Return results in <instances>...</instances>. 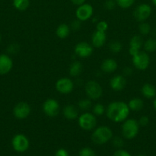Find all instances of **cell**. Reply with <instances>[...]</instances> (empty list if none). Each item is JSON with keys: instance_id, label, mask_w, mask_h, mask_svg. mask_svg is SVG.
I'll list each match as a JSON object with an SVG mask.
<instances>
[{"instance_id": "cell-1", "label": "cell", "mask_w": 156, "mask_h": 156, "mask_svg": "<svg viewBox=\"0 0 156 156\" xmlns=\"http://www.w3.org/2000/svg\"><path fill=\"white\" fill-rule=\"evenodd\" d=\"M129 114V108L123 101L110 103L106 108V115L112 121L119 123L126 120Z\"/></svg>"}, {"instance_id": "cell-2", "label": "cell", "mask_w": 156, "mask_h": 156, "mask_svg": "<svg viewBox=\"0 0 156 156\" xmlns=\"http://www.w3.org/2000/svg\"><path fill=\"white\" fill-rule=\"evenodd\" d=\"M113 138V132L108 126H102L96 128L92 134V141L96 145L106 143Z\"/></svg>"}, {"instance_id": "cell-3", "label": "cell", "mask_w": 156, "mask_h": 156, "mask_svg": "<svg viewBox=\"0 0 156 156\" xmlns=\"http://www.w3.org/2000/svg\"><path fill=\"white\" fill-rule=\"evenodd\" d=\"M139 130V124L134 119H129L124 122L122 126V133L124 138L132 140L137 136Z\"/></svg>"}, {"instance_id": "cell-4", "label": "cell", "mask_w": 156, "mask_h": 156, "mask_svg": "<svg viewBox=\"0 0 156 156\" xmlns=\"http://www.w3.org/2000/svg\"><path fill=\"white\" fill-rule=\"evenodd\" d=\"M29 140L23 134H17L12 138V146L17 152H24L29 148Z\"/></svg>"}, {"instance_id": "cell-5", "label": "cell", "mask_w": 156, "mask_h": 156, "mask_svg": "<svg viewBox=\"0 0 156 156\" xmlns=\"http://www.w3.org/2000/svg\"><path fill=\"white\" fill-rule=\"evenodd\" d=\"M85 91L90 99L96 100L102 94V88L96 81H89L85 85Z\"/></svg>"}, {"instance_id": "cell-6", "label": "cell", "mask_w": 156, "mask_h": 156, "mask_svg": "<svg viewBox=\"0 0 156 156\" xmlns=\"http://www.w3.org/2000/svg\"><path fill=\"white\" fill-rule=\"evenodd\" d=\"M78 123L81 129L84 130H91L96 125V119L94 114L90 113H85L80 116Z\"/></svg>"}, {"instance_id": "cell-7", "label": "cell", "mask_w": 156, "mask_h": 156, "mask_svg": "<svg viewBox=\"0 0 156 156\" xmlns=\"http://www.w3.org/2000/svg\"><path fill=\"white\" fill-rule=\"evenodd\" d=\"M43 111L48 117H56L60 111L59 103L55 99H47L43 104Z\"/></svg>"}, {"instance_id": "cell-8", "label": "cell", "mask_w": 156, "mask_h": 156, "mask_svg": "<svg viewBox=\"0 0 156 156\" xmlns=\"http://www.w3.org/2000/svg\"><path fill=\"white\" fill-rule=\"evenodd\" d=\"M133 65L136 68L140 70H145L149 66V56L145 52L139 51L137 54L132 56Z\"/></svg>"}, {"instance_id": "cell-9", "label": "cell", "mask_w": 156, "mask_h": 156, "mask_svg": "<svg viewBox=\"0 0 156 156\" xmlns=\"http://www.w3.org/2000/svg\"><path fill=\"white\" fill-rule=\"evenodd\" d=\"M151 13V9L148 4H141L136 8L134 11V17L138 21H145L149 18Z\"/></svg>"}, {"instance_id": "cell-10", "label": "cell", "mask_w": 156, "mask_h": 156, "mask_svg": "<svg viewBox=\"0 0 156 156\" xmlns=\"http://www.w3.org/2000/svg\"><path fill=\"white\" fill-rule=\"evenodd\" d=\"M31 113V107L25 102H19L13 109V114L16 118L24 119L29 116Z\"/></svg>"}, {"instance_id": "cell-11", "label": "cell", "mask_w": 156, "mask_h": 156, "mask_svg": "<svg viewBox=\"0 0 156 156\" xmlns=\"http://www.w3.org/2000/svg\"><path fill=\"white\" fill-rule=\"evenodd\" d=\"M93 7L90 4H82L79 5L76 11V16L79 21H87L92 16Z\"/></svg>"}, {"instance_id": "cell-12", "label": "cell", "mask_w": 156, "mask_h": 156, "mask_svg": "<svg viewBox=\"0 0 156 156\" xmlns=\"http://www.w3.org/2000/svg\"><path fill=\"white\" fill-rule=\"evenodd\" d=\"M73 83L68 78H61L56 82V89L62 94H68L73 91Z\"/></svg>"}, {"instance_id": "cell-13", "label": "cell", "mask_w": 156, "mask_h": 156, "mask_svg": "<svg viewBox=\"0 0 156 156\" xmlns=\"http://www.w3.org/2000/svg\"><path fill=\"white\" fill-rule=\"evenodd\" d=\"M74 52L80 57H88L93 53V47L87 42H80L75 47Z\"/></svg>"}, {"instance_id": "cell-14", "label": "cell", "mask_w": 156, "mask_h": 156, "mask_svg": "<svg viewBox=\"0 0 156 156\" xmlns=\"http://www.w3.org/2000/svg\"><path fill=\"white\" fill-rule=\"evenodd\" d=\"M13 62L10 56L6 54L0 55V75H6L12 70Z\"/></svg>"}, {"instance_id": "cell-15", "label": "cell", "mask_w": 156, "mask_h": 156, "mask_svg": "<svg viewBox=\"0 0 156 156\" xmlns=\"http://www.w3.org/2000/svg\"><path fill=\"white\" fill-rule=\"evenodd\" d=\"M142 44H143V41H142V37L139 35H135L132 37L129 43V53L132 56H135L140 51Z\"/></svg>"}, {"instance_id": "cell-16", "label": "cell", "mask_w": 156, "mask_h": 156, "mask_svg": "<svg viewBox=\"0 0 156 156\" xmlns=\"http://www.w3.org/2000/svg\"><path fill=\"white\" fill-rule=\"evenodd\" d=\"M106 41V32L99 31V30H96L93 34V36H92V44H93V47H96V48H99V47H102L104 45Z\"/></svg>"}, {"instance_id": "cell-17", "label": "cell", "mask_w": 156, "mask_h": 156, "mask_svg": "<svg viewBox=\"0 0 156 156\" xmlns=\"http://www.w3.org/2000/svg\"><path fill=\"white\" fill-rule=\"evenodd\" d=\"M126 85V80L122 76L118 75L110 80V86L114 91H122Z\"/></svg>"}, {"instance_id": "cell-18", "label": "cell", "mask_w": 156, "mask_h": 156, "mask_svg": "<svg viewBox=\"0 0 156 156\" xmlns=\"http://www.w3.org/2000/svg\"><path fill=\"white\" fill-rule=\"evenodd\" d=\"M117 62L113 59H106L101 64V69L106 73H112L117 69Z\"/></svg>"}, {"instance_id": "cell-19", "label": "cell", "mask_w": 156, "mask_h": 156, "mask_svg": "<svg viewBox=\"0 0 156 156\" xmlns=\"http://www.w3.org/2000/svg\"><path fill=\"white\" fill-rule=\"evenodd\" d=\"M63 114L68 120H74L78 117V110L73 105H67L64 108Z\"/></svg>"}, {"instance_id": "cell-20", "label": "cell", "mask_w": 156, "mask_h": 156, "mask_svg": "<svg viewBox=\"0 0 156 156\" xmlns=\"http://www.w3.org/2000/svg\"><path fill=\"white\" fill-rule=\"evenodd\" d=\"M142 93L147 98H152L156 96V88L151 84H145L142 88Z\"/></svg>"}, {"instance_id": "cell-21", "label": "cell", "mask_w": 156, "mask_h": 156, "mask_svg": "<svg viewBox=\"0 0 156 156\" xmlns=\"http://www.w3.org/2000/svg\"><path fill=\"white\" fill-rule=\"evenodd\" d=\"M70 30L68 25L66 24H61L57 28L56 34L59 38L64 39L68 37V35L70 34Z\"/></svg>"}, {"instance_id": "cell-22", "label": "cell", "mask_w": 156, "mask_h": 156, "mask_svg": "<svg viewBox=\"0 0 156 156\" xmlns=\"http://www.w3.org/2000/svg\"><path fill=\"white\" fill-rule=\"evenodd\" d=\"M128 106L129 108V110H132V111H141L144 107L143 101L140 98H133L129 101Z\"/></svg>"}, {"instance_id": "cell-23", "label": "cell", "mask_w": 156, "mask_h": 156, "mask_svg": "<svg viewBox=\"0 0 156 156\" xmlns=\"http://www.w3.org/2000/svg\"><path fill=\"white\" fill-rule=\"evenodd\" d=\"M82 69L83 66L80 62H77V61L73 62L70 66V70H69L70 71V75L71 76H73V77L78 76L80 74L81 72H82Z\"/></svg>"}, {"instance_id": "cell-24", "label": "cell", "mask_w": 156, "mask_h": 156, "mask_svg": "<svg viewBox=\"0 0 156 156\" xmlns=\"http://www.w3.org/2000/svg\"><path fill=\"white\" fill-rule=\"evenodd\" d=\"M30 5L29 0H13V5L17 10L25 11Z\"/></svg>"}, {"instance_id": "cell-25", "label": "cell", "mask_w": 156, "mask_h": 156, "mask_svg": "<svg viewBox=\"0 0 156 156\" xmlns=\"http://www.w3.org/2000/svg\"><path fill=\"white\" fill-rule=\"evenodd\" d=\"M144 48L147 52H154L156 50V39L154 38H149L146 41L144 44Z\"/></svg>"}, {"instance_id": "cell-26", "label": "cell", "mask_w": 156, "mask_h": 156, "mask_svg": "<svg viewBox=\"0 0 156 156\" xmlns=\"http://www.w3.org/2000/svg\"><path fill=\"white\" fill-rule=\"evenodd\" d=\"M122 45L120 42L117 41H112L110 44V51L114 53H118L122 50Z\"/></svg>"}, {"instance_id": "cell-27", "label": "cell", "mask_w": 156, "mask_h": 156, "mask_svg": "<svg viewBox=\"0 0 156 156\" xmlns=\"http://www.w3.org/2000/svg\"><path fill=\"white\" fill-rule=\"evenodd\" d=\"M116 2L119 7L122 9H127L131 7L134 4L135 0H116Z\"/></svg>"}, {"instance_id": "cell-28", "label": "cell", "mask_w": 156, "mask_h": 156, "mask_svg": "<svg viewBox=\"0 0 156 156\" xmlns=\"http://www.w3.org/2000/svg\"><path fill=\"white\" fill-rule=\"evenodd\" d=\"M91 101L89 99H83V100L80 101L78 103V107L84 111H87L90 109L91 108Z\"/></svg>"}, {"instance_id": "cell-29", "label": "cell", "mask_w": 156, "mask_h": 156, "mask_svg": "<svg viewBox=\"0 0 156 156\" xmlns=\"http://www.w3.org/2000/svg\"><path fill=\"white\" fill-rule=\"evenodd\" d=\"M79 156H96V154L90 148L85 147L80 150Z\"/></svg>"}, {"instance_id": "cell-30", "label": "cell", "mask_w": 156, "mask_h": 156, "mask_svg": "<svg viewBox=\"0 0 156 156\" xmlns=\"http://www.w3.org/2000/svg\"><path fill=\"white\" fill-rule=\"evenodd\" d=\"M104 111H105V108L104 106L101 104H96L94 107H93V112L95 116H101L103 114Z\"/></svg>"}, {"instance_id": "cell-31", "label": "cell", "mask_w": 156, "mask_h": 156, "mask_svg": "<svg viewBox=\"0 0 156 156\" xmlns=\"http://www.w3.org/2000/svg\"><path fill=\"white\" fill-rule=\"evenodd\" d=\"M139 31L142 34V35H147L151 30V27H150L149 24L148 23H141L139 24Z\"/></svg>"}, {"instance_id": "cell-32", "label": "cell", "mask_w": 156, "mask_h": 156, "mask_svg": "<svg viewBox=\"0 0 156 156\" xmlns=\"http://www.w3.org/2000/svg\"><path fill=\"white\" fill-rule=\"evenodd\" d=\"M112 143H113V146L116 148H121L124 145V142L122 140V139H121L120 137L116 136L115 138L113 139V141H112Z\"/></svg>"}, {"instance_id": "cell-33", "label": "cell", "mask_w": 156, "mask_h": 156, "mask_svg": "<svg viewBox=\"0 0 156 156\" xmlns=\"http://www.w3.org/2000/svg\"><path fill=\"white\" fill-rule=\"evenodd\" d=\"M107 28H108V24L105 21H99L96 24V30H99V31L106 32Z\"/></svg>"}, {"instance_id": "cell-34", "label": "cell", "mask_w": 156, "mask_h": 156, "mask_svg": "<svg viewBox=\"0 0 156 156\" xmlns=\"http://www.w3.org/2000/svg\"><path fill=\"white\" fill-rule=\"evenodd\" d=\"M113 156H132L129 152L123 149H118L113 153Z\"/></svg>"}, {"instance_id": "cell-35", "label": "cell", "mask_w": 156, "mask_h": 156, "mask_svg": "<svg viewBox=\"0 0 156 156\" xmlns=\"http://www.w3.org/2000/svg\"><path fill=\"white\" fill-rule=\"evenodd\" d=\"M148 122H149V120H148V117H146V116H142V117H140V119H139L138 123H139V124L140 125V126H145L148 125Z\"/></svg>"}, {"instance_id": "cell-36", "label": "cell", "mask_w": 156, "mask_h": 156, "mask_svg": "<svg viewBox=\"0 0 156 156\" xmlns=\"http://www.w3.org/2000/svg\"><path fill=\"white\" fill-rule=\"evenodd\" d=\"M115 6H116V2H115L114 0H107L106 2L105 7L108 10H112V9H114Z\"/></svg>"}, {"instance_id": "cell-37", "label": "cell", "mask_w": 156, "mask_h": 156, "mask_svg": "<svg viewBox=\"0 0 156 156\" xmlns=\"http://www.w3.org/2000/svg\"><path fill=\"white\" fill-rule=\"evenodd\" d=\"M18 50H19V47L17 44H12L8 47V51L10 53H18Z\"/></svg>"}, {"instance_id": "cell-38", "label": "cell", "mask_w": 156, "mask_h": 156, "mask_svg": "<svg viewBox=\"0 0 156 156\" xmlns=\"http://www.w3.org/2000/svg\"><path fill=\"white\" fill-rule=\"evenodd\" d=\"M55 156H69V153L66 149H59L55 152Z\"/></svg>"}, {"instance_id": "cell-39", "label": "cell", "mask_w": 156, "mask_h": 156, "mask_svg": "<svg viewBox=\"0 0 156 156\" xmlns=\"http://www.w3.org/2000/svg\"><path fill=\"white\" fill-rule=\"evenodd\" d=\"M71 27L73 30H79L80 27V22L79 21H73L71 24Z\"/></svg>"}, {"instance_id": "cell-40", "label": "cell", "mask_w": 156, "mask_h": 156, "mask_svg": "<svg viewBox=\"0 0 156 156\" xmlns=\"http://www.w3.org/2000/svg\"><path fill=\"white\" fill-rule=\"evenodd\" d=\"M85 1L86 0H71L72 2L74 5H80L84 4Z\"/></svg>"}, {"instance_id": "cell-41", "label": "cell", "mask_w": 156, "mask_h": 156, "mask_svg": "<svg viewBox=\"0 0 156 156\" xmlns=\"http://www.w3.org/2000/svg\"><path fill=\"white\" fill-rule=\"evenodd\" d=\"M124 73L125 75H127V76H128V75L132 74V69L130 68H125L124 69Z\"/></svg>"}, {"instance_id": "cell-42", "label": "cell", "mask_w": 156, "mask_h": 156, "mask_svg": "<svg viewBox=\"0 0 156 156\" xmlns=\"http://www.w3.org/2000/svg\"><path fill=\"white\" fill-rule=\"evenodd\" d=\"M153 105H154V109L156 110V98L154 99V103H153Z\"/></svg>"}, {"instance_id": "cell-43", "label": "cell", "mask_w": 156, "mask_h": 156, "mask_svg": "<svg viewBox=\"0 0 156 156\" xmlns=\"http://www.w3.org/2000/svg\"><path fill=\"white\" fill-rule=\"evenodd\" d=\"M152 2H153V4L156 6V0H152Z\"/></svg>"}, {"instance_id": "cell-44", "label": "cell", "mask_w": 156, "mask_h": 156, "mask_svg": "<svg viewBox=\"0 0 156 156\" xmlns=\"http://www.w3.org/2000/svg\"><path fill=\"white\" fill-rule=\"evenodd\" d=\"M137 156H145V155H142V154H141V155H137Z\"/></svg>"}, {"instance_id": "cell-45", "label": "cell", "mask_w": 156, "mask_h": 156, "mask_svg": "<svg viewBox=\"0 0 156 156\" xmlns=\"http://www.w3.org/2000/svg\"><path fill=\"white\" fill-rule=\"evenodd\" d=\"M0 42H1V36H0Z\"/></svg>"}]
</instances>
